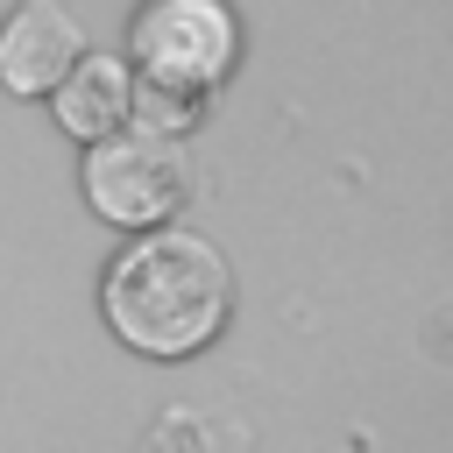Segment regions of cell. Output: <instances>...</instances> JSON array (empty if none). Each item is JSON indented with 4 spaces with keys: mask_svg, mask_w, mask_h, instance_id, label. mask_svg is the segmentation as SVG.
<instances>
[{
    "mask_svg": "<svg viewBox=\"0 0 453 453\" xmlns=\"http://www.w3.org/2000/svg\"><path fill=\"white\" fill-rule=\"evenodd\" d=\"M99 319L142 361H191L234 319V269L191 226L134 234L99 276Z\"/></svg>",
    "mask_w": 453,
    "mask_h": 453,
    "instance_id": "obj_1",
    "label": "cell"
},
{
    "mask_svg": "<svg viewBox=\"0 0 453 453\" xmlns=\"http://www.w3.org/2000/svg\"><path fill=\"white\" fill-rule=\"evenodd\" d=\"M241 57V21L226 0H142L127 21V71L184 92H212Z\"/></svg>",
    "mask_w": 453,
    "mask_h": 453,
    "instance_id": "obj_2",
    "label": "cell"
},
{
    "mask_svg": "<svg viewBox=\"0 0 453 453\" xmlns=\"http://www.w3.org/2000/svg\"><path fill=\"white\" fill-rule=\"evenodd\" d=\"M78 184H85V205H92L106 226L149 234V226H170V219H177V205H184V191H191V163H184L177 142L120 127V134H106V142L85 149Z\"/></svg>",
    "mask_w": 453,
    "mask_h": 453,
    "instance_id": "obj_3",
    "label": "cell"
},
{
    "mask_svg": "<svg viewBox=\"0 0 453 453\" xmlns=\"http://www.w3.org/2000/svg\"><path fill=\"white\" fill-rule=\"evenodd\" d=\"M85 21L64 0H14L0 21V92L14 99H50L57 78L85 57Z\"/></svg>",
    "mask_w": 453,
    "mask_h": 453,
    "instance_id": "obj_4",
    "label": "cell"
},
{
    "mask_svg": "<svg viewBox=\"0 0 453 453\" xmlns=\"http://www.w3.org/2000/svg\"><path fill=\"white\" fill-rule=\"evenodd\" d=\"M127 85H134V71H127V57H106V50H85L64 78H57V92H50V113H57V127L71 134V142H106V134H120L127 127Z\"/></svg>",
    "mask_w": 453,
    "mask_h": 453,
    "instance_id": "obj_5",
    "label": "cell"
},
{
    "mask_svg": "<svg viewBox=\"0 0 453 453\" xmlns=\"http://www.w3.org/2000/svg\"><path fill=\"white\" fill-rule=\"evenodd\" d=\"M198 120H205V92H184V85H156V78H134V85H127V127H134V134H163V142H184Z\"/></svg>",
    "mask_w": 453,
    "mask_h": 453,
    "instance_id": "obj_6",
    "label": "cell"
}]
</instances>
